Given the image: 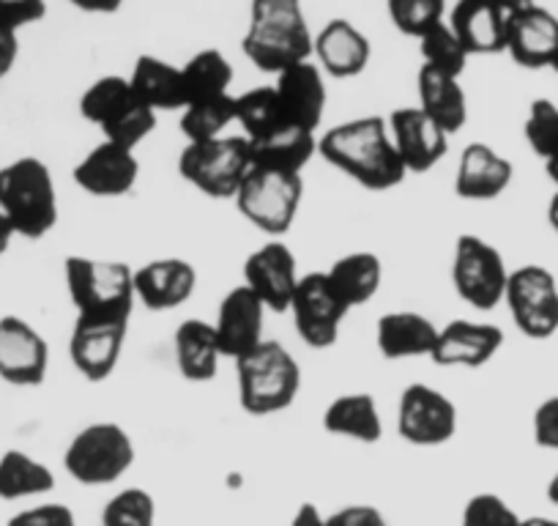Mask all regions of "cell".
I'll list each match as a JSON object with an SVG mask.
<instances>
[{"label": "cell", "mask_w": 558, "mask_h": 526, "mask_svg": "<svg viewBox=\"0 0 558 526\" xmlns=\"http://www.w3.org/2000/svg\"><path fill=\"white\" fill-rule=\"evenodd\" d=\"M318 154L331 168L373 192L395 190L408 176L391 143L389 121L380 116L351 118L326 129L318 138Z\"/></svg>", "instance_id": "cell-1"}, {"label": "cell", "mask_w": 558, "mask_h": 526, "mask_svg": "<svg viewBox=\"0 0 558 526\" xmlns=\"http://www.w3.org/2000/svg\"><path fill=\"white\" fill-rule=\"evenodd\" d=\"M315 34L310 31L302 0H252L250 25L241 39L244 58L260 72L274 74L293 63L313 61Z\"/></svg>", "instance_id": "cell-2"}, {"label": "cell", "mask_w": 558, "mask_h": 526, "mask_svg": "<svg viewBox=\"0 0 558 526\" xmlns=\"http://www.w3.org/2000/svg\"><path fill=\"white\" fill-rule=\"evenodd\" d=\"M63 277L80 319L132 321L137 297H134V270H129L126 263L69 255L63 263Z\"/></svg>", "instance_id": "cell-3"}, {"label": "cell", "mask_w": 558, "mask_h": 526, "mask_svg": "<svg viewBox=\"0 0 558 526\" xmlns=\"http://www.w3.org/2000/svg\"><path fill=\"white\" fill-rule=\"evenodd\" d=\"M80 116L101 132V141L123 148H137L154 135L159 112L140 99L129 77L107 74L90 83L80 96Z\"/></svg>", "instance_id": "cell-4"}, {"label": "cell", "mask_w": 558, "mask_h": 526, "mask_svg": "<svg viewBox=\"0 0 558 526\" xmlns=\"http://www.w3.org/2000/svg\"><path fill=\"white\" fill-rule=\"evenodd\" d=\"M0 212L23 239H41L56 228V179L41 159L20 157L0 168Z\"/></svg>", "instance_id": "cell-5"}, {"label": "cell", "mask_w": 558, "mask_h": 526, "mask_svg": "<svg viewBox=\"0 0 558 526\" xmlns=\"http://www.w3.org/2000/svg\"><path fill=\"white\" fill-rule=\"evenodd\" d=\"M239 370V398L246 415L268 417L293 406L302 390V368L286 346L263 340L241 359Z\"/></svg>", "instance_id": "cell-6"}, {"label": "cell", "mask_w": 558, "mask_h": 526, "mask_svg": "<svg viewBox=\"0 0 558 526\" xmlns=\"http://www.w3.org/2000/svg\"><path fill=\"white\" fill-rule=\"evenodd\" d=\"M233 201L239 212L250 219L252 228L263 230L274 239H282L293 228L299 208H302L304 179L302 174L252 165L250 176L235 192Z\"/></svg>", "instance_id": "cell-7"}, {"label": "cell", "mask_w": 558, "mask_h": 526, "mask_svg": "<svg viewBox=\"0 0 558 526\" xmlns=\"http://www.w3.org/2000/svg\"><path fill=\"white\" fill-rule=\"evenodd\" d=\"M252 170L250 141L244 135H222L214 141L186 143L179 157L181 179L190 181L203 195L235 198Z\"/></svg>", "instance_id": "cell-8"}, {"label": "cell", "mask_w": 558, "mask_h": 526, "mask_svg": "<svg viewBox=\"0 0 558 526\" xmlns=\"http://www.w3.org/2000/svg\"><path fill=\"white\" fill-rule=\"evenodd\" d=\"M132 437L116 422H94V426L83 428L63 453V466H66L69 477L77 480L80 486L90 488L121 480L132 469Z\"/></svg>", "instance_id": "cell-9"}, {"label": "cell", "mask_w": 558, "mask_h": 526, "mask_svg": "<svg viewBox=\"0 0 558 526\" xmlns=\"http://www.w3.org/2000/svg\"><path fill=\"white\" fill-rule=\"evenodd\" d=\"M509 270L504 255L482 236L463 234L454 241L452 286L465 304L476 310H493L504 302Z\"/></svg>", "instance_id": "cell-10"}, {"label": "cell", "mask_w": 558, "mask_h": 526, "mask_svg": "<svg viewBox=\"0 0 558 526\" xmlns=\"http://www.w3.org/2000/svg\"><path fill=\"white\" fill-rule=\"evenodd\" d=\"M504 302L514 326L531 340H547L558 332V283L545 266H520L509 272Z\"/></svg>", "instance_id": "cell-11"}, {"label": "cell", "mask_w": 558, "mask_h": 526, "mask_svg": "<svg viewBox=\"0 0 558 526\" xmlns=\"http://www.w3.org/2000/svg\"><path fill=\"white\" fill-rule=\"evenodd\" d=\"M288 313L296 326V335L310 348H329L340 340L342 321L351 310L337 297L326 272H307L299 277Z\"/></svg>", "instance_id": "cell-12"}, {"label": "cell", "mask_w": 558, "mask_h": 526, "mask_svg": "<svg viewBox=\"0 0 558 526\" xmlns=\"http://www.w3.org/2000/svg\"><path fill=\"white\" fill-rule=\"evenodd\" d=\"M397 431L413 447H438L458 433V406L430 384L402 390L397 406Z\"/></svg>", "instance_id": "cell-13"}, {"label": "cell", "mask_w": 558, "mask_h": 526, "mask_svg": "<svg viewBox=\"0 0 558 526\" xmlns=\"http://www.w3.org/2000/svg\"><path fill=\"white\" fill-rule=\"evenodd\" d=\"M129 321L112 319H74L69 337V359L85 381H107L121 362L123 343H126Z\"/></svg>", "instance_id": "cell-14"}, {"label": "cell", "mask_w": 558, "mask_h": 526, "mask_svg": "<svg viewBox=\"0 0 558 526\" xmlns=\"http://www.w3.org/2000/svg\"><path fill=\"white\" fill-rule=\"evenodd\" d=\"M299 263L286 241H266L250 252L244 263V286L266 304V310L288 313L299 286Z\"/></svg>", "instance_id": "cell-15"}, {"label": "cell", "mask_w": 558, "mask_h": 526, "mask_svg": "<svg viewBox=\"0 0 558 526\" xmlns=\"http://www.w3.org/2000/svg\"><path fill=\"white\" fill-rule=\"evenodd\" d=\"M50 368V346L36 326L17 315L0 319V379L12 386H39Z\"/></svg>", "instance_id": "cell-16"}, {"label": "cell", "mask_w": 558, "mask_h": 526, "mask_svg": "<svg viewBox=\"0 0 558 526\" xmlns=\"http://www.w3.org/2000/svg\"><path fill=\"white\" fill-rule=\"evenodd\" d=\"M389 135L408 174H427L449 152V135L418 107H397L389 118Z\"/></svg>", "instance_id": "cell-17"}, {"label": "cell", "mask_w": 558, "mask_h": 526, "mask_svg": "<svg viewBox=\"0 0 558 526\" xmlns=\"http://www.w3.org/2000/svg\"><path fill=\"white\" fill-rule=\"evenodd\" d=\"M518 67L550 69L558 56V17L547 9L529 3L518 12L507 14V47Z\"/></svg>", "instance_id": "cell-18"}, {"label": "cell", "mask_w": 558, "mask_h": 526, "mask_svg": "<svg viewBox=\"0 0 558 526\" xmlns=\"http://www.w3.org/2000/svg\"><path fill=\"white\" fill-rule=\"evenodd\" d=\"M74 184L94 198H123L140 179V163L132 148L101 141L74 168Z\"/></svg>", "instance_id": "cell-19"}, {"label": "cell", "mask_w": 558, "mask_h": 526, "mask_svg": "<svg viewBox=\"0 0 558 526\" xmlns=\"http://www.w3.org/2000/svg\"><path fill=\"white\" fill-rule=\"evenodd\" d=\"M504 346V332L496 324L454 319L438 326L430 359L441 368H485Z\"/></svg>", "instance_id": "cell-20"}, {"label": "cell", "mask_w": 558, "mask_h": 526, "mask_svg": "<svg viewBox=\"0 0 558 526\" xmlns=\"http://www.w3.org/2000/svg\"><path fill=\"white\" fill-rule=\"evenodd\" d=\"M263 326H266V304L250 288L235 286L233 291L225 294L217 321H214L225 359H241L252 348L260 346L266 340Z\"/></svg>", "instance_id": "cell-21"}, {"label": "cell", "mask_w": 558, "mask_h": 526, "mask_svg": "<svg viewBox=\"0 0 558 526\" xmlns=\"http://www.w3.org/2000/svg\"><path fill=\"white\" fill-rule=\"evenodd\" d=\"M277 91L279 107L288 123L318 132L324 123V110L329 94H326L324 72L315 61L293 63L291 69L277 74V83H271Z\"/></svg>", "instance_id": "cell-22"}, {"label": "cell", "mask_w": 558, "mask_h": 526, "mask_svg": "<svg viewBox=\"0 0 558 526\" xmlns=\"http://www.w3.org/2000/svg\"><path fill=\"white\" fill-rule=\"evenodd\" d=\"M197 288V272L184 258H157L134 270V297L154 313L175 310L192 299Z\"/></svg>", "instance_id": "cell-23"}, {"label": "cell", "mask_w": 558, "mask_h": 526, "mask_svg": "<svg viewBox=\"0 0 558 526\" xmlns=\"http://www.w3.org/2000/svg\"><path fill=\"white\" fill-rule=\"evenodd\" d=\"M313 58L320 72L335 80L359 77L369 67L373 45L367 36L351 23V20H329L324 28L315 34Z\"/></svg>", "instance_id": "cell-24"}, {"label": "cell", "mask_w": 558, "mask_h": 526, "mask_svg": "<svg viewBox=\"0 0 558 526\" xmlns=\"http://www.w3.org/2000/svg\"><path fill=\"white\" fill-rule=\"evenodd\" d=\"M514 168L487 143H469L460 154L454 192L463 201H496L512 184Z\"/></svg>", "instance_id": "cell-25"}, {"label": "cell", "mask_w": 558, "mask_h": 526, "mask_svg": "<svg viewBox=\"0 0 558 526\" xmlns=\"http://www.w3.org/2000/svg\"><path fill=\"white\" fill-rule=\"evenodd\" d=\"M438 326L427 315L416 310H391L384 313L375 324V346L380 357L389 362H402V359H430L436 348Z\"/></svg>", "instance_id": "cell-26"}, {"label": "cell", "mask_w": 558, "mask_h": 526, "mask_svg": "<svg viewBox=\"0 0 558 526\" xmlns=\"http://www.w3.org/2000/svg\"><path fill=\"white\" fill-rule=\"evenodd\" d=\"M447 23L469 56H496L507 47V12L493 7L490 0H458Z\"/></svg>", "instance_id": "cell-27"}, {"label": "cell", "mask_w": 558, "mask_h": 526, "mask_svg": "<svg viewBox=\"0 0 558 526\" xmlns=\"http://www.w3.org/2000/svg\"><path fill=\"white\" fill-rule=\"evenodd\" d=\"M252 165L271 170L302 174L318 154V132L296 127V123H279L266 135L250 141Z\"/></svg>", "instance_id": "cell-28"}, {"label": "cell", "mask_w": 558, "mask_h": 526, "mask_svg": "<svg viewBox=\"0 0 558 526\" xmlns=\"http://www.w3.org/2000/svg\"><path fill=\"white\" fill-rule=\"evenodd\" d=\"M173 348L179 373L184 375L186 381H195V384L211 381L214 375H217L219 362L225 359L217 340V330H214L211 321L203 319L181 321L173 337Z\"/></svg>", "instance_id": "cell-29"}, {"label": "cell", "mask_w": 558, "mask_h": 526, "mask_svg": "<svg viewBox=\"0 0 558 526\" xmlns=\"http://www.w3.org/2000/svg\"><path fill=\"white\" fill-rule=\"evenodd\" d=\"M418 110H425L438 127L454 135L469 121V96H465L460 77L436 72L430 67L418 69Z\"/></svg>", "instance_id": "cell-30"}, {"label": "cell", "mask_w": 558, "mask_h": 526, "mask_svg": "<svg viewBox=\"0 0 558 526\" xmlns=\"http://www.w3.org/2000/svg\"><path fill=\"white\" fill-rule=\"evenodd\" d=\"M324 428L331 437L351 439V442L375 444L384 437L378 401L369 392H348L331 401L324 411Z\"/></svg>", "instance_id": "cell-31"}, {"label": "cell", "mask_w": 558, "mask_h": 526, "mask_svg": "<svg viewBox=\"0 0 558 526\" xmlns=\"http://www.w3.org/2000/svg\"><path fill=\"white\" fill-rule=\"evenodd\" d=\"M129 83L137 91L140 99L157 112L184 110L186 107V88L181 67H173L165 58L140 56L134 61L132 74H129Z\"/></svg>", "instance_id": "cell-32"}, {"label": "cell", "mask_w": 558, "mask_h": 526, "mask_svg": "<svg viewBox=\"0 0 558 526\" xmlns=\"http://www.w3.org/2000/svg\"><path fill=\"white\" fill-rule=\"evenodd\" d=\"M326 277H329L337 297L345 302V308L353 310L375 299L380 280H384V263L375 252H348L331 263Z\"/></svg>", "instance_id": "cell-33"}, {"label": "cell", "mask_w": 558, "mask_h": 526, "mask_svg": "<svg viewBox=\"0 0 558 526\" xmlns=\"http://www.w3.org/2000/svg\"><path fill=\"white\" fill-rule=\"evenodd\" d=\"M52 488H56V475L34 455L23 450H7L0 455V499L17 502V499L50 493Z\"/></svg>", "instance_id": "cell-34"}, {"label": "cell", "mask_w": 558, "mask_h": 526, "mask_svg": "<svg viewBox=\"0 0 558 526\" xmlns=\"http://www.w3.org/2000/svg\"><path fill=\"white\" fill-rule=\"evenodd\" d=\"M186 88V105L197 99H214V96L230 94L233 85V63L222 50H201L181 67Z\"/></svg>", "instance_id": "cell-35"}, {"label": "cell", "mask_w": 558, "mask_h": 526, "mask_svg": "<svg viewBox=\"0 0 558 526\" xmlns=\"http://www.w3.org/2000/svg\"><path fill=\"white\" fill-rule=\"evenodd\" d=\"M235 123V96H214V99H197L181 110V135L186 143H203L222 138Z\"/></svg>", "instance_id": "cell-36"}, {"label": "cell", "mask_w": 558, "mask_h": 526, "mask_svg": "<svg viewBox=\"0 0 558 526\" xmlns=\"http://www.w3.org/2000/svg\"><path fill=\"white\" fill-rule=\"evenodd\" d=\"M235 123L241 127V135L246 141H255V138L277 129L279 123H288L274 85H257V88L235 96Z\"/></svg>", "instance_id": "cell-37"}, {"label": "cell", "mask_w": 558, "mask_h": 526, "mask_svg": "<svg viewBox=\"0 0 558 526\" xmlns=\"http://www.w3.org/2000/svg\"><path fill=\"white\" fill-rule=\"evenodd\" d=\"M416 41H418V52H422V67H430L436 69V72L452 74V77H463L471 56L447 20H444L441 25H436L433 31H427V34Z\"/></svg>", "instance_id": "cell-38"}, {"label": "cell", "mask_w": 558, "mask_h": 526, "mask_svg": "<svg viewBox=\"0 0 558 526\" xmlns=\"http://www.w3.org/2000/svg\"><path fill=\"white\" fill-rule=\"evenodd\" d=\"M386 12L391 25L411 39H422L449 17L447 0H386Z\"/></svg>", "instance_id": "cell-39"}, {"label": "cell", "mask_w": 558, "mask_h": 526, "mask_svg": "<svg viewBox=\"0 0 558 526\" xmlns=\"http://www.w3.org/2000/svg\"><path fill=\"white\" fill-rule=\"evenodd\" d=\"M157 504L143 488H123L101 510V526H154Z\"/></svg>", "instance_id": "cell-40"}, {"label": "cell", "mask_w": 558, "mask_h": 526, "mask_svg": "<svg viewBox=\"0 0 558 526\" xmlns=\"http://www.w3.org/2000/svg\"><path fill=\"white\" fill-rule=\"evenodd\" d=\"M525 141H529L531 152L550 163L558 157V105L550 99H534L525 116Z\"/></svg>", "instance_id": "cell-41"}, {"label": "cell", "mask_w": 558, "mask_h": 526, "mask_svg": "<svg viewBox=\"0 0 558 526\" xmlns=\"http://www.w3.org/2000/svg\"><path fill=\"white\" fill-rule=\"evenodd\" d=\"M460 526H520V515L496 493H476L465 502Z\"/></svg>", "instance_id": "cell-42"}, {"label": "cell", "mask_w": 558, "mask_h": 526, "mask_svg": "<svg viewBox=\"0 0 558 526\" xmlns=\"http://www.w3.org/2000/svg\"><path fill=\"white\" fill-rule=\"evenodd\" d=\"M47 17V0H0V28L20 34Z\"/></svg>", "instance_id": "cell-43"}, {"label": "cell", "mask_w": 558, "mask_h": 526, "mask_svg": "<svg viewBox=\"0 0 558 526\" xmlns=\"http://www.w3.org/2000/svg\"><path fill=\"white\" fill-rule=\"evenodd\" d=\"M7 526H77L72 510L66 504H39V507L20 510L17 515L9 518Z\"/></svg>", "instance_id": "cell-44"}, {"label": "cell", "mask_w": 558, "mask_h": 526, "mask_svg": "<svg viewBox=\"0 0 558 526\" xmlns=\"http://www.w3.org/2000/svg\"><path fill=\"white\" fill-rule=\"evenodd\" d=\"M534 442L558 453V395L542 401L534 415Z\"/></svg>", "instance_id": "cell-45"}, {"label": "cell", "mask_w": 558, "mask_h": 526, "mask_svg": "<svg viewBox=\"0 0 558 526\" xmlns=\"http://www.w3.org/2000/svg\"><path fill=\"white\" fill-rule=\"evenodd\" d=\"M326 526H389L386 515L373 504H348L337 513L326 515Z\"/></svg>", "instance_id": "cell-46"}, {"label": "cell", "mask_w": 558, "mask_h": 526, "mask_svg": "<svg viewBox=\"0 0 558 526\" xmlns=\"http://www.w3.org/2000/svg\"><path fill=\"white\" fill-rule=\"evenodd\" d=\"M20 58V34L0 28V80L7 77Z\"/></svg>", "instance_id": "cell-47"}, {"label": "cell", "mask_w": 558, "mask_h": 526, "mask_svg": "<svg viewBox=\"0 0 558 526\" xmlns=\"http://www.w3.org/2000/svg\"><path fill=\"white\" fill-rule=\"evenodd\" d=\"M66 3L85 14H118L123 7V0H66Z\"/></svg>", "instance_id": "cell-48"}, {"label": "cell", "mask_w": 558, "mask_h": 526, "mask_svg": "<svg viewBox=\"0 0 558 526\" xmlns=\"http://www.w3.org/2000/svg\"><path fill=\"white\" fill-rule=\"evenodd\" d=\"M291 526H326V518L320 515V510L315 507V504L304 502L302 507L296 510V515H293Z\"/></svg>", "instance_id": "cell-49"}, {"label": "cell", "mask_w": 558, "mask_h": 526, "mask_svg": "<svg viewBox=\"0 0 558 526\" xmlns=\"http://www.w3.org/2000/svg\"><path fill=\"white\" fill-rule=\"evenodd\" d=\"M14 236H17V230L12 228V223L7 219V214L0 212V255H7L9 247H12Z\"/></svg>", "instance_id": "cell-50"}, {"label": "cell", "mask_w": 558, "mask_h": 526, "mask_svg": "<svg viewBox=\"0 0 558 526\" xmlns=\"http://www.w3.org/2000/svg\"><path fill=\"white\" fill-rule=\"evenodd\" d=\"M490 3H493V7L501 9V12L512 14V12H518V9H523V7H529V3H534V0H490Z\"/></svg>", "instance_id": "cell-51"}, {"label": "cell", "mask_w": 558, "mask_h": 526, "mask_svg": "<svg viewBox=\"0 0 558 526\" xmlns=\"http://www.w3.org/2000/svg\"><path fill=\"white\" fill-rule=\"evenodd\" d=\"M520 526H558V521L545 518V515H531V518H520Z\"/></svg>", "instance_id": "cell-52"}, {"label": "cell", "mask_w": 558, "mask_h": 526, "mask_svg": "<svg viewBox=\"0 0 558 526\" xmlns=\"http://www.w3.org/2000/svg\"><path fill=\"white\" fill-rule=\"evenodd\" d=\"M547 219H550V228L558 234V192L553 195L550 206H547Z\"/></svg>", "instance_id": "cell-53"}, {"label": "cell", "mask_w": 558, "mask_h": 526, "mask_svg": "<svg viewBox=\"0 0 558 526\" xmlns=\"http://www.w3.org/2000/svg\"><path fill=\"white\" fill-rule=\"evenodd\" d=\"M547 499H550L553 504H558V471L553 475V480L547 482Z\"/></svg>", "instance_id": "cell-54"}, {"label": "cell", "mask_w": 558, "mask_h": 526, "mask_svg": "<svg viewBox=\"0 0 558 526\" xmlns=\"http://www.w3.org/2000/svg\"><path fill=\"white\" fill-rule=\"evenodd\" d=\"M545 168H547V176H550L553 184L558 187V157L550 159V163H545Z\"/></svg>", "instance_id": "cell-55"}, {"label": "cell", "mask_w": 558, "mask_h": 526, "mask_svg": "<svg viewBox=\"0 0 558 526\" xmlns=\"http://www.w3.org/2000/svg\"><path fill=\"white\" fill-rule=\"evenodd\" d=\"M550 69H553V72H556V74H558V56H556V61H553V63H550Z\"/></svg>", "instance_id": "cell-56"}]
</instances>
